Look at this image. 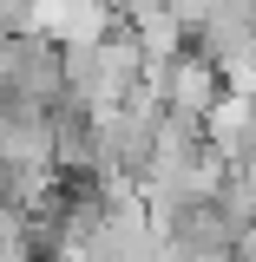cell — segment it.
I'll use <instances>...</instances> for the list:
<instances>
[{
  "label": "cell",
  "mask_w": 256,
  "mask_h": 262,
  "mask_svg": "<svg viewBox=\"0 0 256 262\" xmlns=\"http://www.w3.org/2000/svg\"><path fill=\"white\" fill-rule=\"evenodd\" d=\"M145 85L158 92V105L171 118H197V125L224 105V72L204 53H178L171 66H145Z\"/></svg>",
  "instance_id": "obj_1"
},
{
  "label": "cell",
  "mask_w": 256,
  "mask_h": 262,
  "mask_svg": "<svg viewBox=\"0 0 256 262\" xmlns=\"http://www.w3.org/2000/svg\"><path fill=\"white\" fill-rule=\"evenodd\" d=\"M33 33L53 46H99L112 33V13H105V0H40Z\"/></svg>",
  "instance_id": "obj_2"
},
{
  "label": "cell",
  "mask_w": 256,
  "mask_h": 262,
  "mask_svg": "<svg viewBox=\"0 0 256 262\" xmlns=\"http://www.w3.org/2000/svg\"><path fill=\"white\" fill-rule=\"evenodd\" d=\"M33 13H40V0H0V39L33 33Z\"/></svg>",
  "instance_id": "obj_3"
}]
</instances>
